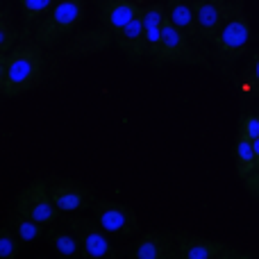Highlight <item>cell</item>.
<instances>
[{
  "label": "cell",
  "instance_id": "7c38bea8",
  "mask_svg": "<svg viewBox=\"0 0 259 259\" xmlns=\"http://www.w3.org/2000/svg\"><path fill=\"white\" fill-rule=\"evenodd\" d=\"M96 5H98L100 23L112 36H116L132 21L134 14L141 9L139 3H134V0H96Z\"/></svg>",
  "mask_w": 259,
  "mask_h": 259
},
{
  "label": "cell",
  "instance_id": "3957f363",
  "mask_svg": "<svg viewBox=\"0 0 259 259\" xmlns=\"http://www.w3.org/2000/svg\"><path fill=\"white\" fill-rule=\"evenodd\" d=\"M87 14L84 0H57L53 9L39 21L34 36L44 48L59 46L82 21Z\"/></svg>",
  "mask_w": 259,
  "mask_h": 259
},
{
  "label": "cell",
  "instance_id": "8fae6325",
  "mask_svg": "<svg viewBox=\"0 0 259 259\" xmlns=\"http://www.w3.org/2000/svg\"><path fill=\"white\" fill-rule=\"evenodd\" d=\"M175 243L178 237L170 230H150L143 232L141 237L134 241V259H166L175 255Z\"/></svg>",
  "mask_w": 259,
  "mask_h": 259
},
{
  "label": "cell",
  "instance_id": "ac0fdd59",
  "mask_svg": "<svg viewBox=\"0 0 259 259\" xmlns=\"http://www.w3.org/2000/svg\"><path fill=\"white\" fill-rule=\"evenodd\" d=\"M12 225H14V230H16V234L21 237L23 243H32V241H36L39 237H44V228H46L44 223L30 219V216L18 214V211H14L12 214Z\"/></svg>",
  "mask_w": 259,
  "mask_h": 259
},
{
  "label": "cell",
  "instance_id": "e0dca14e",
  "mask_svg": "<svg viewBox=\"0 0 259 259\" xmlns=\"http://www.w3.org/2000/svg\"><path fill=\"white\" fill-rule=\"evenodd\" d=\"M50 239V246L53 250H57V255L62 257H77L82 255V243L77 239V234L73 232H66V230H50L48 234Z\"/></svg>",
  "mask_w": 259,
  "mask_h": 259
},
{
  "label": "cell",
  "instance_id": "52a82bcc",
  "mask_svg": "<svg viewBox=\"0 0 259 259\" xmlns=\"http://www.w3.org/2000/svg\"><path fill=\"white\" fill-rule=\"evenodd\" d=\"M178 243H175V255L180 259H246L250 255L239 252L237 248L228 246L223 241H211L189 232H178Z\"/></svg>",
  "mask_w": 259,
  "mask_h": 259
},
{
  "label": "cell",
  "instance_id": "6da1fadb",
  "mask_svg": "<svg viewBox=\"0 0 259 259\" xmlns=\"http://www.w3.org/2000/svg\"><path fill=\"white\" fill-rule=\"evenodd\" d=\"M36 36L23 34L9 53L0 55V94L16 98L36 89L46 77V53Z\"/></svg>",
  "mask_w": 259,
  "mask_h": 259
},
{
  "label": "cell",
  "instance_id": "8992f818",
  "mask_svg": "<svg viewBox=\"0 0 259 259\" xmlns=\"http://www.w3.org/2000/svg\"><path fill=\"white\" fill-rule=\"evenodd\" d=\"M94 219L112 237H132L139 232V216L132 207L114 200H94Z\"/></svg>",
  "mask_w": 259,
  "mask_h": 259
},
{
  "label": "cell",
  "instance_id": "d4e9b609",
  "mask_svg": "<svg viewBox=\"0 0 259 259\" xmlns=\"http://www.w3.org/2000/svg\"><path fill=\"white\" fill-rule=\"evenodd\" d=\"M252 146H255V157H257V168H259V139L252 141Z\"/></svg>",
  "mask_w": 259,
  "mask_h": 259
},
{
  "label": "cell",
  "instance_id": "ffe728a7",
  "mask_svg": "<svg viewBox=\"0 0 259 259\" xmlns=\"http://www.w3.org/2000/svg\"><path fill=\"white\" fill-rule=\"evenodd\" d=\"M18 5H21L23 21L30 25V23H34V21H41V18L57 5V0H18Z\"/></svg>",
  "mask_w": 259,
  "mask_h": 259
},
{
  "label": "cell",
  "instance_id": "4fadbf2b",
  "mask_svg": "<svg viewBox=\"0 0 259 259\" xmlns=\"http://www.w3.org/2000/svg\"><path fill=\"white\" fill-rule=\"evenodd\" d=\"M118 50L125 53L132 62H141L143 57L148 55L146 48V27H143V7L139 9L137 14L132 16V21L114 36Z\"/></svg>",
  "mask_w": 259,
  "mask_h": 259
},
{
  "label": "cell",
  "instance_id": "cb8c5ba5",
  "mask_svg": "<svg viewBox=\"0 0 259 259\" xmlns=\"http://www.w3.org/2000/svg\"><path fill=\"white\" fill-rule=\"evenodd\" d=\"M248 68H250L252 75H255L257 80H259V50H257V53L250 57V66H248Z\"/></svg>",
  "mask_w": 259,
  "mask_h": 259
},
{
  "label": "cell",
  "instance_id": "9a60e30c",
  "mask_svg": "<svg viewBox=\"0 0 259 259\" xmlns=\"http://www.w3.org/2000/svg\"><path fill=\"white\" fill-rule=\"evenodd\" d=\"M166 16L175 27L184 32L198 48L202 50V36L196 25V14H193V0H166Z\"/></svg>",
  "mask_w": 259,
  "mask_h": 259
},
{
  "label": "cell",
  "instance_id": "30bf717a",
  "mask_svg": "<svg viewBox=\"0 0 259 259\" xmlns=\"http://www.w3.org/2000/svg\"><path fill=\"white\" fill-rule=\"evenodd\" d=\"M230 3L228 0H193L196 25L202 41H214L228 18Z\"/></svg>",
  "mask_w": 259,
  "mask_h": 259
},
{
  "label": "cell",
  "instance_id": "d6986e66",
  "mask_svg": "<svg viewBox=\"0 0 259 259\" xmlns=\"http://www.w3.org/2000/svg\"><path fill=\"white\" fill-rule=\"evenodd\" d=\"M21 32H18L16 23L12 21V16H9V12H0V55L9 53V50L14 48V46L18 44V39H21Z\"/></svg>",
  "mask_w": 259,
  "mask_h": 259
},
{
  "label": "cell",
  "instance_id": "44dd1931",
  "mask_svg": "<svg viewBox=\"0 0 259 259\" xmlns=\"http://www.w3.org/2000/svg\"><path fill=\"white\" fill-rule=\"evenodd\" d=\"M18 241H21V237L16 234V230H7L5 228L3 232H0V255L3 259H14L18 255Z\"/></svg>",
  "mask_w": 259,
  "mask_h": 259
},
{
  "label": "cell",
  "instance_id": "9c48e42d",
  "mask_svg": "<svg viewBox=\"0 0 259 259\" xmlns=\"http://www.w3.org/2000/svg\"><path fill=\"white\" fill-rule=\"evenodd\" d=\"M50 193L57 205V209L66 216L82 214L87 207L94 205V191L84 187L82 182L68 178H55L50 180Z\"/></svg>",
  "mask_w": 259,
  "mask_h": 259
},
{
  "label": "cell",
  "instance_id": "5b68a950",
  "mask_svg": "<svg viewBox=\"0 0 259 259\" xmlns=\"http://www.w3.org/2000/svg\"><path fill=\"white\" fill-rule=\"evenodd\" d=\"M14 211L30 216V219L39 221L44 225H53L62 216V211L57 209L53 200V193H50V182H46V180H34L32 184H27L18 193Z\"/></svg>",
  "mask_w": 259,
  "mask_h": 259
},
{
  "label": "cell",
  "instance_id": "277c9868",
  "mask_svg": "<svg viewBox=\"0 0 259 259\" xmlns=\"http://www.w3.org/2000/svg\"><path fill=\"white\" fill-rule=\"evenodd\" d=\"M152 62L157 66H161V64H191V66L193 64H202V66H207V57L202 55V50L180 27H175L168 21V16H166L161 48Z\"/></svg>",
  "mask_w": 259,
  "mask_h": 259
},
{
  "label": "cell",
  "instance_id": "5bb4252c",
  "mask_svg": "<svg viewBox=\"0 0 259 259\" xmlns=\"http://www.w3.org/2000/svg\"><path fill=\"white\" fill-rule=\"evenodd\" d=\"M164 25H166V3L152 0L148 7H143V27H146V48L152 59L157 57L164 39Z\"/></svg>",
  "mask_w": 259,
  "mask_h": 259
},
{
  "label": "cell",
  "instance_id": "7402d4cb",
  "mask_svg": "<svg viewBox=\"0 0 259 259\" xmlns=\"http://www.w3.org/2000/svg\"><path fill=\"white\" fill-rule=\"evenodd\" d=\"M239 137H246L250 141L259 139V114H241L239 118Z\"/></svg>",
  "mask_w": 259,
  "mask_h": 259
},
{
  "label": "cell",
  "instance_id": "ba28073f",
  "mask_svg": "<svg viewBox=\"0 0 259 259\" xmlns=\"http://www.w3.org/2000/svg\"><path fill=\"white\" fill-rule=\"evenodd\" d=\"M68 230L77 234L82 243V255L87 259H105L114 257V246L109 241V234L100 228L96 219H87V216H71L68 219Z\"/></svg>",
  "mask_w": 259,
  "mask_h": 259
},
{
  "label": "cell",
  "instance_id": "603a6c76",
  "mask_svg": "<svg viewBox=\"0 0 259 259\" xmlns=\"http://www.w3.org/2000/svg\"><path fill=\"white\" fill-rule=\"evenodd\" d=\"M243 187L248 189V193H250L252 198H257V200H259V168L252 170L250 175H246V178H243Z\"/></svg>",
  "mask_w": 259,
  "mask_h": 259
},
{
  "label": "cell",
  "instance_id": "2e32d148",
  "mask_svg": "<svg viewBox=\"0 0 259 259\" xmlns=\"http://www.w3.org/2000/svg\"><path fill=\"white\" fill-rule=\"evenodd\" d=\"M234 166H237V175L239 178H246L252 170H257V157H255V146H252L250 139L239 137L234 141Z\"/></svg>",
  "mask_w": 259,
  "mask_h": 259
},
{
  "label": "cell",
  "instance_id": "7a4b0ae2",
  "mask_svg": "<svg viewBox=\"0 0 259 259\" xmlns=\"http://www.w3.org/2000/svg\"><path fill=\"white\" fill-rule=\"evenodd\" d=\"M250 39H252V27L250 21H248L246 9H243L241 0H232L223 27L216 34V39L211 41L214 44V55L221 62L232 64L234 59L248 55Z\"/></svg>",
  "mask_w": 259,
  "mask_h": 259
}]
</instances>
